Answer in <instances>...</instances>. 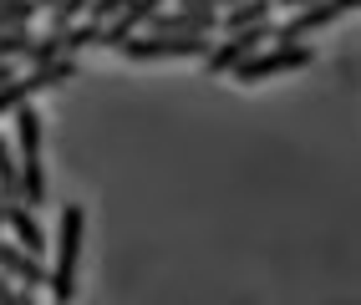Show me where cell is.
Here are the masks:
<instances>
[{"label":"cell","mask_w":361,"mask_h":305,"mask_svg":"<svg viewBox=\"0 0 361 305\" xmlns=\"http://www.w3.org/2000/svg\"><path fill=\"white\" fill-rule=\"evenodd\" d=\"M82 229H87L82 204H66V208H61V229H56V265L46 270V290H51V300H56V305L77 295V254H82Z\"/></svg>","instance_id":"obj_1"},{"label":"cell","mask_w":361,"mask_h":305,"mask_svg":"<svg viewBox=\"0 0 361 305\" xmlns=\"http://www.w3.org/2000/svg\"><path fill=\"white\" fill-rule=\"evenodd\" d=\"M16 168H20V199L26 204H46V173H41V117L36 107H16Z\"/></svg>","instance_id":"obj_2"},{"label":"cell","mask_w":361,"mask_h":305,"mask_svg":"<svg viewBox=\"0 0 361 305\" xmlns=\"http://www.w3.org/2000/svg\"><path fill=\"white\" fill-rule=\"evenodd\" d=\"M310 61H316L310 41H280V46H270V51L259 46V51H250L245 61H234L229 77L245 82V87H255V82H270V77H285V72H305Z\"/></svg>","instance_id":"obj_3"},{"label":"cell","mask_w":361,"mask_h":305,"mask_svg":"<svg viewBox=\"0 0 361 305\" xmlns=\"http://www.w3.org/2000/svg\"><path fill=\"white\" fill-rule=\"evenodd\" d=\"M71 77H77V61H71V56L46 61V66H31L26 77H16V72H11L6 82H0V117H11L16 107H26V102L36 97V92L61 87V82H71Z\"/></svg>","instance_id":"obj_4"},{"label":"cell","mask_w":361,"mask_h":305,"mask_svg":"<svg viewBox=\"0 0 361 305\" xmlns=\"http://www.w3.org/2000/svg\"><path fill=\"white\" fill-rule=\"evenodd\" d=\"M270 41V26H239V31H224L219 46H204V77H224L234 61H245L250 51Z\"/></svg>","instance_id":"obj_5"},{"label":"cell","mask_w":361,"mask_h":305,"mask_svg":"<svg viewBox=\"0 0 361 305\" xmlns=\"http://www.w3.org/2000/svg\"><path fill=\"white\" fill-rule=\"evenodd\" d=\"M209 36H163V31H148V36H128L117 51L128 61H163V56H204Z\"/></svg>","instance_id":"obj_6"},{"label":"cell","mask_w":361,"mask_h":305,"mask_svg":"<svg viewBox=\"0 0 361 305\" xmlns=\"http://www.w3.org/2000/svg\"><path fill=\"white\" fill-rule=\"evenodd\" d=\"M148 31H163V36H209L219 31V11H209V6H173V11H153L148 20H142Z\"/></svg>","instance_id":"obj_7"},{"label":"cell","mask_w":361,"mask_h":305,"mask_svg":"<svg viewBox=\"0 0 361 305\" xmlns=\"http://www.w3.org/2000/svg\"><path fill=\"white\" fill-rule=\"evenodd\" d=\"M356 11V0H310V6H300V11H290V20L275 31L280 41H305L310 31H321V26H331V20H341V15H351Z\"/></svg>","instance_id":"obj_8"},{"label":"cell","mask_w":361,"mask_h":305,"mask_svg":"<svg viewBox=\"0 0 361 305\" xmlns=\"http://www.w3.org/2000/svg\"><path fill=\"white\" fill-rule=\"evenodd\" d=\"M0 275H11V280H20V285H31V290H46L41 254H31V249H20L16 239H6V229H0Z\"/></svg>","instance_id":"obj_9"},{"label":"cell","mask_w":361,"mask_h":305,"mask_svg":"<svg viewBox=\"0 0 361 305\" xmlns=\"http://www.w3.org/2000/svg\"><path fill=\"white\" fill-rule=\"evenodd\" d=\"M6 224H11V239H16L20 249L46 254V229H41V219L31 214L26 199H11V204H6Z\"/></svg>","instance_id":"obj_10"},{"label":"cell","mask_w":361,"mask_h":305,"mask_svg":"<svg viewBox=\"0 0 361 305\" xmlns=\"http://www.w3.org/2000/svg\"><path fill=\"white\" fill-rule=\"evenodd\" d=\"M275 15V0H234L219 15V31H239V26H264Z\"/></svg>","instance_id":"obj_11"},{"label":"cell","mask_w":361,"mask_h":305,"mask_svg":"<svg viewBox=\"0 0 361 305\" xmlns=\"http://www.w3.org/2000/svg\"><path fill=\"white\" fill-rule=\"evenodd\" d=\"M26 51H31V31L26 26H6V31H0V61H16Z\"/></svg>","instance_id":"obj_12"},{"label":"cell","mask_w":361,"mask_h":305,"mask_svg":"<svg viewBox=\"0 0 361 305\" xmlns=\"http://www.w3.org/2000/svg\"><path fill=\"white\" fill-rule=\"evenodd\" d=\"M36 15V0H0V31L6 26H26Z\"/></svg>","instance_id":"obj_13"},{"label":"cell","mask_w":361,"mask_h":305,"mask_svg":"<svg viewBox=\"0 0 361 305\" xmlns=\"http://www.w3.org/2000/svg\"><path fill=\"white\" fill-rule=\"evenodd\" d=\"M178 6H209V11H224V6H234V0H178Z\"/></svg>","instance_id":"obj_14"},{"label":"cell","mask_w":361,"mask_h":305,"mask_svg":"<svg viewBox=\"0 0 361 305\" xmlns=\"http://www.w3.org/2000/svg\"><path fill=\"white\" fill-rule=\"evenodd\" d=\"M275 6H285V11H300V6H310V0H275Z\"/></svg>","instance_id":"obj_15"},{"label":"cell","mask_w":361,"mask_h":305,"mask_svg":"<svg viewBox=\"0 0 361 305\" xmlns=\"http://www.w3.org/2000/svg\"><path fill=\"white\" fill-rule=\"evenodd\" d=\"M36 6H51V0H36Z\"/></svg>","instance_id":"obj_16"}]
</instances>
